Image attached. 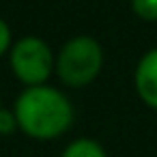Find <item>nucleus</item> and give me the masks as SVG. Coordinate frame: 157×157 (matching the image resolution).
Segmentation results:
<instances>
[{"label":"nucleus","mask_w":157,"mask_h":157,"mask_svg":"<svg viewBox=\"0 0 157 157\" xmlns=\"http://www.w3.org/2000/svg\"><path fill=\"white\" fill-rule=\"evenodd\" d=\"M17 129V118L13 114V110L9 108H0V136H11Z\"/></svg>","instance_id":"0eeeda50"},{"label":"nucleus","mask_w":157,"mask_h":157,"mask_svg":"<svg viewBox=\"0 0 157 157\" xmlns=\"http://www.w3.org/2000/svg\"><path fill=\"white\" fill-rule=\"evenodd\" d=\"M0 108H2V95H0Z\"/></svg>","instance_id":"1a4fd4ad"},{"label":"nucleus","mask_w":157,"mask_h":157,"mask_svg":"<svg viewBox=\"0 0 157 157\" xmlns=\"http://www.w3.org/2000/svg\"><path fill=\"white\" fill-rule=\"evenodd\" d=\"M7 56L13 78L20 84H24V88L48 84L50 78L54 75L56 54L52 52L50 43L43 41L41 37L26 35L13 41Z\"/></svg>","instance_id":"7ed1b4c3"},{"label":"nucleus","mask_w":157,"mask_h":157,"mask_svg":"<svg viewBox=\"0 0 157 157\" xmlns=\"http://www.w3.org/2000/svg\"><path fill=\"white\" fill-rule=\"evenodd\" d=\"M131 11L144 22H157V0H131Z\"/></svg>","instance_id":"423d86ee"},{"label":"nucleus","mask_w":157,"mask_h":157,"mask_svg":"<svg viewBox=\"0 0 157 157\" xmlns=\"http://www.w3.org/2000/svg\"><path fill=\"white\" fill-rule=\"evenodd\" d=\"M13 45V33H11V26L0 17V58L7 56L9 50Z\"/></svg>","instance_id":"6e6552de"},{"label":"nucleus","mask_w":157,"mask_h":157,"mask_svg":"<svg viewBox=\"0 0 157 157\" xmlns=\"http://www.w3.org/2000/svg\"><path fill=\"white\" fill-rule=\"evenodd\" d=\"M103 69V48L90 35H75L56 52L54 73L67 88L93 84Z\"/></svg>","instance_id":"f03ea898"},{"label":"nucleus","mask_w":157,"mask_h":157,"mask_svg":"<svg viewBox=\"0 0 157 157\" xmlns=\"http://www.w3.org/2000/svg\"><path fill=\"white\" fill-rule=\"evenodd\" d=\"M60 157H108V153L93 138H75L63 148Z\"/></svg>","instance_id":"39448f33"},{"label":"nucleus","mask_w":157,"mask_h":157,"mask_svg":"<svg viewBox=\"0 0 157 157\" xmlns=\"http://www.w3.org/2000/svg\"><path fill=\"white\" fill-rule=\"evenodd\" d=\"M133 88L144 105L157 110V48H151L138 60L133 71Z\"/></svg>","instance_id":"20e7f679"},{"label":"nucleus","mask_w":157,"mask_h":157,"mask_svg":"<svg viewBox=\"0 0 157 157\" xmlns=\"http://www.w3.org/2000/svg\"><path fill=\"white\" fill-rule=\"evenodd\" d=\"M13 114L17 118V129L39 142L65 136L75 118L71 99L52 84L24 88L13 103Z\"/></svg>","instance_id":"f257e3e1"}]
</instances>
